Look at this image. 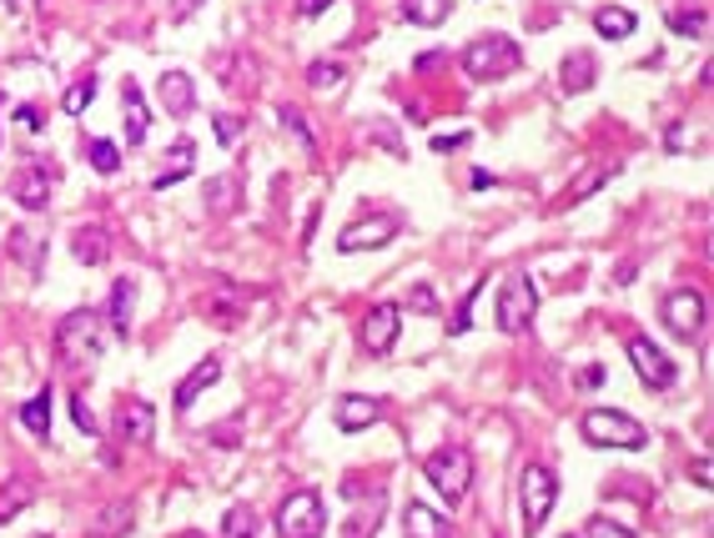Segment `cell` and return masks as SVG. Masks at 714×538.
<instances>
[{
    "instance_id": "6da1fadb",
    "label": "cell",
    "mask_w": 714,
    "mask_h": 538,
    "mask_svg": "<svg viewBox=\"0 0 714 538\" xmlns=\"http://www.w3.org/2000/svg\"><path fill=\"white\" fill-rule=\"evenodd\" d=\"M56 352L66 368L96 362L101 358V317H96V312H66L56 327Z\"/></svg>"
},
{
    "instance_id": "7a4b0ae2",
    "label": "cell",
    "mask_w": 714,
    "mask_h": 538,
    "mask_svg": "<svg viewBox=\"0 0 714 538\" xmlns=\"http://www.w3.org/2000/svg\"><path fill=\"white\" fill-rule=\"evenodd\" d=\"M583 438L594 442V448H644L649 442V433L639 428V423L629 418V413H614V407H594V413H583Z\"/></svg>"
},
{
    "instance_id": "3957f363",
    "label": "cell",
    "mask_w": 714,
    "mask_h": 538,
    "mask_svg": "<svg viewBox=\"0 0 714 538\" xmlns=\"http://www.w3.org/2000/svg\"><path fill=\"white\" fill-rule=\"evenodd\" d=\"M423 473H428V483L443 498L458 503L468 493V483H473V458H468V448H458V442H443L438 453L423 463Z\"/></svg>"
},
{
    "instance_id": "277c9868",
    "label": "cell",
    "mask_w": 714,
    "mask_h": 538,
    "mask_svg": "<svg viewBox=\"0 0 714 538\" xmlns=\"http://www.w3.org/2000/svg\"><path fill=\"white\" fill-rule=\"evenodd\" d=\"M518 46H513L509 36H483L473 41V46L464 51V71L473 76V81H499V76L518 71Z\"/></svg>"
},
{
    "instance_id": "5b68a950",
    "label": "cell",
    "mask_w": 714,
    "mask_h": 538,
    "mask_svg": "<svg viewBox=\"0 0 714 538\" xmlns=\"http://www.w3.org/2000/svg\"><path fill=\"white\" fill-rule=\"evenodd\" d=\"M277 528H282V538H322V528H327L322 493H312V489L287 493L282 508H277Z\"/></svg>"
},
{
    "instance_id": "8992f818",
    "label": "cell",
    "mask_w": 714,
    "mask_h": 538,
    "mask_svg": "<svg viewBox=\"0 0 714 538\" xmlns=\"http://www.w3.org/2000/svg\"><path fill=\"white\" fill-rule=\"evenodd\" d=\"M538 312V288L528 282V272H509L499 292V327L503 333H524Z\"/></svg>"
},
{
    "instance_id": "52a82bcc",
    "label": "cell",
    "mask_w": 714,
    "mask_h": 538,
    "mask_svg": "<svg viewBox=\"0 0 714 538\" xmlns=\"http://www.w3.org/2000/svg\"><path fill=\"white\" fill-rule=\"evenodd\" d=\"M554 498H559V479H554L548 468L528 463L524 468V528H528V534H538V528L548 524V514H554Z\"/></svg>"
},
{
    "instance_id": "ba28073f",
    "label": "cell",
    "mask_w": 714,
    "mask_h": 538,
    "mask_svg": "<svg viewBox=\"0 0 714 538\" xmlns=\"http://www.w3.org/2000/svg\"><path fill=\"white\" fill-rule=\"evenodd\" d=\"M665 327L679 337V343H694L704 333V298L700 292H669L665 298Z\"/></svg>"
},
{
    "instance_id": "9c48e42d",
    "label": "cell",
    "mask_w": 714,
    "mask_h": 538,
    "mask_svg": "<svg viewBox=\"0 0 714 538\" xmlns=\"http://www.w3.org/2000/svg\"><path fill=\"white\" fill-rule=\"evenodd\" d=\"M629 362L639 368V378H644L649 388H674V378H679L674 362H669L665 352H659V347L649 343V337H634V343H629Z\"/></svg>"
},
{
    "instance_id": "30bf717a",
    "label": "cell",
    "mask_w": 714,
    "mask_h": 538,
    "mask_svg": "<svg viewBox=\"0 0 714 538\" xmlns=\"http://www.w3.org/2000/svg\"><path fill=\"white\" fill-rule=\"evenodd\" d=\"M393 343H398V307L393 302H378L362 317V347H368L372 358H382V352H393Z\"/></svg>"
},
{
    "instance_id": "8fae6325",
    "label": "cell",
    "mask_w": 714,
    "mask_h": 538,
    "mask_svg": "<svg viewBox=\"0 0 714 538\" xmlns=\"http://www.w3.org/2000/svg\"><path fill=\"white\" fill-rule=\"evenodd\" d=\"M51 181H56V167H51V161H31V167L21 171V177H15V202L25 206V212H41V206L51 202Z\"/></svg>"
},
{
    "instance_id": "7c38bea8",
    "label": "cell",
    "mask_w": 714,
    "mask_h": 538,
    "mask_svg": "<svg viewBox=\"0 0 714 538\" xmlns=\"http://www.w3.org/2000/svg\"><path fill=\"white\" fill-rule=\"evenodd\" d=\"M398 237V216H372V222H353V227L337 237L343 251H368V247H388Z\"/></svg>"
},
{
    "instance_id": "4fadbf2b",
    "label": "cell",
    "mask_w": 714,
    "mask_h": 538,
    "mask_svg": "<svg viewBox=\"0 0 714 538\" xmlns=\"http://www.w3.org/2000/svg\"><path fill=\"white\" fill-rule=\"evenodd\" d=\"M403 534L408 538H453V524H448V514H438V508L413 498L403 508Z\"/></svg>"
},
{
    "instance_id": "5bb4252c",
    "label": "cell",
    "mask_w": 714,
    "mask_h": 538,
    "mask_svg": "<svg viewBox=\"0 0 714 538\" xmlns=\"http://www.w3.org/2000/svg\"><path fill=\"white\" fill-rule=\"evenodd\" d=\"M378 418H382V403H372V397H357V393L337 397V433H362Z\"/></svg>"
},
{
    "instance_id": "9a60e30c",
    "label": "cell",
    "mask_w": 714,
    "mask_h": 538,
    "mask_svg": "<svg viewBox=\"0 0 714 538\" xmlns=\"http://www.w3.org/2000/svg\"><path fill=\"white\" fill-rule=\"evenodd\" d=\"M116 433L126 442H152V433H156V413H152V403H121V413H116Z\"/></svg>"
},
{
    "instance_id": "2e32d148",
    "label": "cell",
    "mask_w": 714,
    "mask_h": 538,
    "mask_svg": "<svg viewBox=\"0 0 714 538\" xmlns=\"http://www.w3.org/2000/svg\"><path fill=\"white\" fill-rule=\"evenodd\" d=\"M216 378H222V362H216V358H202V362H197V368H191L187 378H181V388H177V407H181V413H187V407L197 403V397H202L207 388L216 383Z\"/></svg>"
},
{
    "instance_id": "e0dca14e",
    "label": "cell",
    "mask_w": 714,
    "mask_h": 538,
    "mask_svg": "<svg viewBox=\"0 0 714 538\" xmlns=\"http://www.w3.org/2000/svg\"><path fill=\"white\" fill-rule=\"evenodd\" d=\"M156 97H161V107H167L171 116H187L191 101H197V91H191V76L187 71H167V76H161V86H156Z\"/></svg>"
},
{
    "instance_id": "ac0fdd59",
    "label": "cell",
    "mask_w": 714,
    "mask_h": 538,
    "mask_svg": "<svg viewBox=\"0 0 714 538\" xmlns=\"http://www.w3.org/2000/svg\"><path fill=\"white\" fill-rule=\"evenodd\" d=\"M121 101H126V142L142 146L146 142V126H152V111H146V101H142V86L126 81V86H121Z\"/></svg>"
},
{
    "instance_id": "d6986e66",
    "label": "cell",
    "mask_w": 714,
    "mask_h": 538,
    "mask_svg": "<svg viewBox=\"0 0 714 538\" xmlns=\"http://www.w3.org/2000/svg\"><path fill=\"white\" fill-rule=\"evenodd\" d=\"M71 251H76V262H81V267H101L111 257V237L101 227H76Z\"/></svg>"
},
{
    "instance_id": "ffe728a7",
    "label": "cell",
    "mask_w": 714,
    "mask_h": 538,
    "mask_svg": "<svg viewBox=\"0 0 714 538\" xmlns=\"http://www.w3.org/2000/svg\"><path fill=\"white\" fill-rule=\"evenodd\" d=\"M132 307H136V288L121 277L107 302V317H111V327H116V337H132Z\"/></svg>"
},
{
    "instance_id": "44dd1931",
    "label": "cell",
    "mask_w": 714,
    "mask_h": 538,
    "mask_svg": "<svg viewBox=\"0 0 714 538\" xmlns=\"http://www.w3.org/2000/svg\"><path fill=\"white\" fill-rule=\"evenodd\" d=\"M31 498H36V479L15 473L11 483H0V524H11V518L21 514V508H25Z\"/></svg>"
},
{
    "instance_id": "7402d4cb",
    "label": "cell",
    "mask_w": 714,
    "mask_h": 538,
    "mask_svg": "<svg viewBox=\"0 0 714 538\" xmlns=\"http://www.w3.org/2000/svg\"><path fill=\"white\" fill-rule=\"evenodd\" d=\"M382 528V493H372V503H362V508H353L343 524V538H372Z\"/></svg>"
},
{
    "instance_id": "603a6c76",
    "label": "cell",
    "mask_w": 714,
    "mask_h": 538,
    "mask_svg": "<svg viewBox=\"0 0 714 538\" xmlns=\"http://www.w3.org/2000/svg\"><path fill=\"white\" fill-rule=\"evenodd\" d=\"M594 31L604 41H624L634 36V11H624V5H604V11L594 15Z\"/></svg>"
},
{
    "instance_id": "cb8c5ba5",
    "label": "cell",
    "mask_w": 714,
    "mask_h": 538,
    "mask_svg": "<svg viewBox=\"0 0 714 538\" xmlns=\"http://www.w3.org/2000/svg\"><path fill=\"white\" fill-rule=\"evenodd\" d=\"M132 528V503H111V508H101V518L91 524V538H121Z\"/></svg>"
},
{
    "instance_id": "d4e9b609",
    "label": "cell",
    "mask_w": 714,
    "mask_h": 538,
    "mask_svg": "<svg viewBox=\"0 0 714 538\" xmlns=\"http://www.w3.org/2000/svg\"><path fill=\"white\" fill-rule=\"evenodd\" d=\"M594 86V56L589 51H573L569 60H564V91H589Z\"/></svg>"
},
{
    "instance_id": "484cf974",
    "label": "cell",
    "mask_w": 714,
    "mask_h": 538,
    "mask_svg": "<svg viewBox=\"0 0 714 538\" xmlns=\"http://www.w3.org/2000/svg\"><path fill=\"white\" fill-rule=\"evenodd\" d=\"M11 257L25 267V272H41V237L31 227H15L11 232Z\"/></svg>"
},
{
    "instance_id": "4316f807",
    "label": "cell",
    "mask_w": 714,
    "mask_h": 538,
    "mask_svg": "<svg viewBox=\"0 0 714 538\" xmlns=\"http://www.w3.org/2000/svg\"><path fill=\"white\" fill-rule=\"evenodd\" d=\"M453 11V0H403V15L413 25H443Z\"/></svg>"
},
{
    "instance_id": "83f0119b",
    "label": "cell",
    "mask_w": 714,
    "mask_h": 538,
    "mask_svg": "<svg viewBox=\"0 0 714 538\" xmlns=\"http://www.w3.org/2000/svg\"><path fill=\"white\" fill-rule=\"evenodd\" d=\"M191 167H197V146H191V142H177V156H171V167L161 171V177H156V192H171V181H181Z\"/></svg>"
},
{
    "instance_id": "f1b7e54d",
    "label": "cell",
    "mask_w": 714,
    "mask_h": 538,
    "mask_svg": "<svg viewBox=\"0 0 714 538\" xmlns=\"http://www.w3.org/2000/svg\"><path fill=\"white\" fill-rule=\"evenodd\" d=\"M21 423L36 433V438H46L51 433V393H36L31 403H21Z\"/></svg>"
},
{
    "instance_id": "f546056e",
    "label": "cell",
    "mask_w": 714,
    "mask_h": 538,
    "mask_svg": "<svg viewBox=\"0 0 714 538\" xmlns=\"http://www.w3.org/2000/svg\"><path fill=\"white\" fill-rule=\"evenodd\" d=\"M86 161H91L101 177H111V171H121V152H116V142H107V136H96L91 146H86Z\"/></svg>"
},
{
    "instance_id": "4dcf8cb0",
    "label": "cell",
    "mask_w": 714,
    "mask_h": 538,
    "mask_svg": "<svg viewBox=\"0 0 714 538\" xmlns=\"http://www.w3.org/2000/svg\"><path fill=\"white\" fill-rule=\"evenodd\" d=\"M257 534H263V524H257V514H252L247 503L226 508V538H257Z\"/></svg>"
},
{
    "instance_id": "1f68e13d",
    "label": "cell",
    "mask_w": 714,
    "mask_h": 538,
    "mask_svg": "<svg viewBox=\"0 0 714 538\" xmlns=\"http://www.w3.org/2000/svg\"><path fill=\"white\" fill-rule=\"evenodd\" d=\"M308 86H312V91H333V86H343V66H337V60H312V66H308Z\"/></svg>"
},
{
    "instance_id": "d6a6232c",
    "label": "cell",
    "mask_w": 714,
    "mask_h": 538,
    "mask_svg": "<svg viewBox=\"0 0 714 538\" xmlns=\"http://www.w3.org/2000/svg\"><path fill=\"white\" fill-rule=\"evenodd\" d=\"M282 132H292V136H298V146H302V152H317V142H312L308 121H302V111H298V107H282Z\"/></svg>"
},
{
    "instance_id": "836d02e7",
    "label": "cell",
    "mask_w": 714,
    "mask_h": 538,
    "mask_svg": "<svg viewBox=\"0 0 714 538\" xmlns=\"http://www.w3.org/2000/svg\"><path fill=\"white\" fill-rule=\"evenodd\" d=\"M207 307H212L216 317H222V323H237L242 312H247V298H226V292H216V298L207 302Z\"/></svg>"
},
{
    "instance_id": "e575fe53",
    "label": "cell",
    "mask_w": 714,
    "mask_h": 538,
    "mask_svg": "<svg viewBox=\"0 0 714 538\" xmlns=\"http://www.w3.org/2000/svg\"><path fill=\"white\" fill-rule=\"evenodd\" d=\"M91 97H96V76H86V81H76L71 91H66V111H71V116H81Z\"/></svg>"
},
{
    "instance_id": "d590c367",
    "label": "cell",
    "mask_w": 714,
    "mask_h": 538,
    "mask_svg": "<svg viewBox=\"0 0 714 538\" xmlns=\"http://www.w3.org/2000/svg\"><path fill=\"white\" fill-rule=\"evenodd\" d=\"M669 25H674L679 36H704V11H674Z\"/></svg>"
},
{
    "instance_id": "8d00e7d4",
    "label": "cell",
    "mask_w": 714,
    "mask_h": 538,
    "mask_svg": "<svg viewBox=\"0 0 714 538\" xmlns=\"http://www.w3.org/2000/svg\"><path fill=\"white\" fill-rule=\"evenodd\" d=\"M589 538H634L624 524H614V518H589Z\"/></svg>"
},
{
    "instance_id": "74e56055",
    "label": "cell",
    "mask_w": 714,
    "mask_h": 538,
    "mask_svg": "<svg viewBox=\"0 0 714 538\" xmlns=\"http://www.w3.org/2000/svg\"><path fill=\"white\" fill-rule=\"evenodd\" d=\"M71 418H76V428H81V433H96V413H91V403H86L81 393L71 397Z\"/></svg>"
},
{
    "instance_id": "f35d334b",
    "label": "cell",
    "mask_w": 714,
    "mask_h": 538,
    "mask_svg": "<svg viewBox=\"0 0 714 538\" xmlns=\"http://www.w3.org/2000/svg\"><path fill=\"white\" fill-rule=\"evenodd\" d=\"M408 307H417V312H438V298H433V288H413V292H408Z\"/></svg>"
},
{
    "instance_id": "ab89813d",
    "label": "cell",
    "mask_w": 714,
    "mask_h": 538,
    "mask_svg": "<svg viewBox=\"0 0 714 538\" xmlns=\"http://www.w3.org/2000/svg\"><path fill=\"white\" fill-rule=\"evenodd\" d=\"M202 5H207V0H171V21H191Z\"/></svg>"
},
{
    "instance_id": "60d3db41",
    "label": "cell",
    "mask_w": 714,
    "mask_h": 538,
    "mask_svg": "<svg viewBox=\"0 0 714 538\" xmlns=\"http://www.w3.org/2000/svg\"><path fill=\"white\" fill-rule=\"evenodd\" d=\"M468 146V132H453V136H433V152H458Z\"/></svg>"
},
{
    "instance_id": "b9f144b4",
    "label": "cell",
    "mask_w": 714,
    "mask_h": 538,
    "mask_svg": "<svg viewBox=\"0 0 714 538\" xmlns=\"http://www.w3.org/2000/svg\"><path fill=\"white\" fill-rule=\"evenodd\" d=\"M216 136H222V146H232V142H237V121H232V116H216Z\"/></svg>"
},
{
    "instance_id": "7bdbcfd3",
    "label": "cell",
    "mask_w": 714,
    "mask_h": 538,
    "mask_svg": "<svg viewBox=\"0 0 714 538\" xmlns=\"http://www.w3.org/2000/svg\"><path fill=\"white\" fill-rule=\"evenodd\" d=\"M327 5H333V0H298V15L302 21H312V15H322Z\"/></svg>"
},
{
    "instance_id": "ee69618b",
    "label": "cell",
    "mask_w": 714,
    "mask_h": 538,
    "mask_svg": "<svg viewBox=\"0 0 714 538\" xmlns=\"http://www.w3.org/2000/svg\"><path fill=\"white\" fill-rule=\"evenodd\" d=\"M599 181H604V171H594V177H583L579 187H573V197H594V187H599Z\"/></svg>"
},
{
    "instance_id": "f6af8a7d",
    "label": "cell",
    "mask_w": 714,
    "mask_h": 538,
    "mask_svg": "<svg viewBox=\"0 0 714 538\" xmlns=\"http://www.w3.org/2000/svg\"><path fill=\"white\" fill-rule=\"evenodd\" d=\"M15 116H21V126H31V132H36V126H41V111H36V107H21V111H15Z\"/></svg>"
},
{
    "instance_id": "bcb514c9",
    "label": "cell",
    "mask_w": 714,
    "mask_h": 538,
    "mask_svg": "<svg viewBox=\"0 0 714 538\" xmlns=\"http://www.w3.org/2000/svg\"><path fill=\"white\" fill-rule=\"evenodd\" d=\"M694 483H700V489H710V458H700V463H694Z\"/></svg>"
},
{
    "instance_id": "7dc6e473",
    "label": "cell",
    "mask_w": 714,
    "mask_h": 538,
    "mask_svg": "<svg viewBox=\"0 0 714 538\" xmlns=\"http://www.w3.org/2000/svg\"><path fill=\"white\" fill-rule=\"evenodd\" d=\"M5 5H11V11H15V5H21V0H5Z\"/></svg>"
}]
</instances>
